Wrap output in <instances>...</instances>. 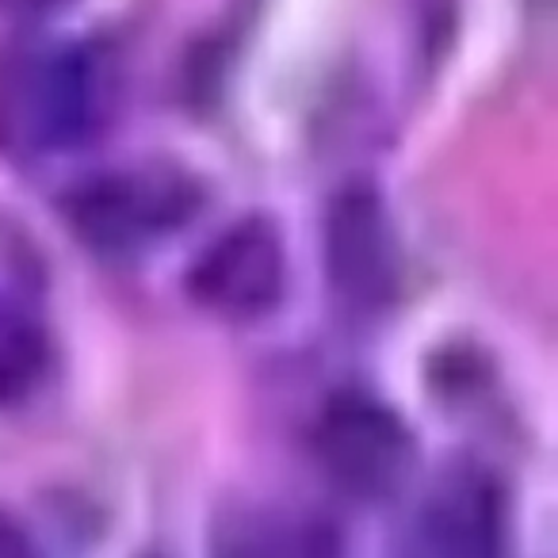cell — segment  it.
<instances>
[{"mask_svg": "<svg viewBox=\"0 0 558 558\" xmlns=\"http://www.w3.org/2000/svg\"><path fill=\"white\" fill-rule=\"evenodd\" d=\"M0 558H39L32 535L4 512H0Z\"/></svg>", "mask_w": 558, "mask_h": 558, "instance_id": "9", "label": "cell"}, {"mask_svg": "<svg viewBox=\"0 0 558 558\" xmlns=\"http://www.w3.org/2000/svg\"><path fill=\"white\" fill-rule=\"evenodd\" d=\"M47 367V337L24 303L0 291V402L32 395Z\"/></svg>", "mask_w": 558, "mask_h": 558, "instance_id": "8", "label": "cell"}, {"mask_svg": "<svg viewBox=\"0 0 558 558\" xmlns=\"http://www.w3.org/2000/svg\"><path fill=\"white\" fill-rule=\"evenodd\" d=\"M12 4H20V9H58V4H65V0H12Z\"/></svg>", "mask_w": 558, "mask_h": 558, "instance_id": "10", "label": "cell"}, {"mask_svg": "<svg viewBox=\"0 0 558 558\" xmlns=\"http://www.w3.org/2000/svg\"><path fill=\"white\" fill-rule=\"evenodd\" d=\"M505 517L494 478L474 466L448 471L421 501L405 558H501Z\"/></svg>", "mask_w": 558, "mask_h": 558, "instance_id": "5", "label": "cell"}, {"mask_svg": "<svg viewBox=\"0 0 558 558\" xmlns=\"http://www.w3.org/2000/svg\"><path fill=\"white\" fill-rule=\"evenodd\" d=\"M329 268L352 306H375L395 288V248L383 210L372 195L352 192L329 222Z\"/></svg>", "mask_w": 558, "mask_h": 558, "instance_id": "6", "label": "cell"}, {"mask_svg": "<svg viewBox=\"0 0 558 558\" xmlns=\"http://www.w3.org/2000/svg\"><path fill=\"white\" fill-rule=\"evenodd\" d=\"M116 100V73L88 43L24 50L0 73V138L16 154L77 149L104 126Z\"/></svg>", "mask_w": 558, "mask_h": 558, "instance_id": "1", "label": "cell"}, {"mask_svg": "<svg viewBox=\"0 0 558 558\" xmlns=\"http://www.w3.org/2000/svg\"><path fill=\"white\" fill-rule=\"evenodd\" d=\"M318 456L329 478L356 497H383L410 466V433L383 402L341 395L318 421Z\"/></svg>", "mask_w": 558, "mask_h": 558, "instance_id": "3", "label": "cell"}, {"mask_svg": "<svg viewBox=\"0 0 558 558\" xmlns=\"http://www.w3.org/2000/svg\"><path fill=\"white\" fill-rule=\"evenodd\" d=\"M195 207L192 184L172 172L142 169V172H116L85 184L73 195V222L81 238L96 248L126 253L177 230Z\"/></svg>", "mask_w": 558, "mask_h": 558, "instance_id": "2", "label": "cell"}, {"mask_svg": "<svg viewBox=\"0 0 558 558\" xmlns=\"http://www.w3.org/2000/svg\"><path fill=\"white\" fill-rule=\"evenodd\" d=\"M283 241L268 222H238L192 268V295L222 318H260L283 295Z\"/></svg>", "mask_w": 558, "mask_h": 558, "instance_id": "4", "label": "cell"}, {"mask_svg": "<svg viewBox=\"0 0 558 558\" xmlns=\"http://www.w3.org/2000/svg\"><path fill=\"white\" fill-rule=\"evenodd\" d=\"M215 558H341L333 527L291 505H253L218 524Z\"/></svg>", "mask_w": 558, "mask_h": 558, "instance_id": "7", "label": "cell"}]
</instances>
